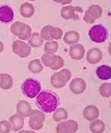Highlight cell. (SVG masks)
Instances as JSON below:
<instances>
[{
	"label": "cell",
	"mask_w": 111,
	"mask_h": 133,
	"mask_svg": "<svg viewBox=\"0 0 111 133\" xmlns=\"http://www.w3.org/2000/svg\"><path fill=\"white\" fill-rule=\"evenodd\" d=\"M63 35V31L57 27H51L50 31V38L51 40H59Z\"/></svg>",
	"instance_id": "cell-29"
},
{
	"label": "cell",
	"mask_w": 111,
	"mask_h": 133,
	"mask_svg": "<svg viewBox=\"0 0 111 133\" xmlns=\"http://www.w3.org/2000/svg\"><path fill=\"white\" fill-rule=\"evenodd\" d=\"M71 77V73L68 69H63L60 72H57L51 77V84L53 87L61 89L65 87Z\"/></svg>",
	"instance_id": "cell-3"
},
{
	"label": "cell",
	"mask_w": 111,
	"mask_h": 133,
	"mask_svg": "<svg viewBox=\"0 0 111 133\" xmlns=\"http://www.w3.org/2000/svg\"><path fill=\"white\" fill-rule=\"evenodd\" d=\"M3 75H4V74H0V88H1V87H2V84Z\"/></svg>",
	"instance_id": "cell-36"
},
{
	"label": "cell",
	"mask_w": 111,
	"mask_h": 133,
	"mask_svg": "<svg viewBox=\"0 0 111 133\" xmlns=\"http://www.w3.org/2000/svg\"><path fill=\"white\" fill-rule=\"evenodd\" d=\"M13 85V79L12 77L7 74H4L3 75V80H2V84L1 88L5 90H8L9 89H11Z\"/></svg>",
	"instance_id": "cell-27"
},
{
	"label": "cell",
	"mask_w": 111,
	"mask_h": 133,
	"mask_svg": "<svg viewBox=\"0 0 111 133\" xmlns=\"http://www.w3.org/2000/svg\"><path fill=\"white\" fill-rule=\"evenodd\" d=\"M89 37L95 43H103L107 39V29L102 25H96L89 30Z\"/></svg>",
	"instance_id": "cell-4"
},
{
	"label": "cell",
	"mask_w": 111,
	"mask_h": 133,
	"mask_svg": "<svg viewBox=\"0 0 111 133\" xmlns=\"http://www.w3.org/2000/svg\"><path fill=\"white\" fill-rule=\"evenodd\" d=\"M22 93L30 99H33L40 93L42 86L38 80L34 78H28L25 80L21 87Z\"/></svg>",
	"instance_id": "cell-2"
},
{
	"label": "cell",
	"mask_w": 111,
	"mask_h": 133,
	"mask_svg": "<svg viewBox=\"0 0 111 133\" xmlns=\"http://www.w3.org/2000/svg\"><path fill=\"white\" fill-rule=\"evenodd\" d=\"M103 57V54L98 48H94L88 51L87 54V61L89 64H96L99 63Z\"/></svg>",
	"instance_id": "cell-12"
},
{
	"label": "cell",
	"mask_w": 111,
	"mask_h": 133,
	"mask_svg": "<svg viewBox=\"0 0 111 133\" xmlns=\"http://www.w3.org/2000/svg\"><path fill=\"white\" fill-rule=\"evenodd\" d=\"M83 12V9L79 6H64L61 10V15L65 20H78L79 14Z\"/></svg>",
	"instance_id": "cell-7"
},
{
	"label": "cell",
	"mask_w": 111,
	"mask_h": 133,
	"mask_svg": "<svg viewBox=\"0 0 111 133\" xmlns=\"http://www.w3.org/2000/svg\"><path fill=\"white\" fill-rule=\"evenodd\" d=\"M56 2H59V3H61L63 5H65V4H68V3H71V1H55Z\"/></svg>",
	"instance_id": "cell-34"
},
{
	"label": "cell",
	"mask_w": 111,
	"mask_h": 133,
	"mask_svg": "<svg viewBox=\"0 0 111 133\" xmlns=\"http://www.w3.org/2000/svg\"><path fill=\"white\" fill-rule=\"evenodd\" d=\"M99 109L97 107L94 105H89L84 108L83 112V115L84 119H86L88 121H93L97 119L99 117Z\"/></svg>",
	"instance_id": "cell-14"
},
{
	"label": "cell",
	"mask_w": 111,
	"mask_h": 133,
	"mask_svg": "<svg viewBox=\"0 0 111 133\" xmlns=\"http://www.w3.org/2000/svg\"><path fill=\"white\" fill-rule=\"evenodd\" d=\"M68 117V112L64 108L56 109L53 114V119L55 122H61V120H65Z\"/></svg>",
	"instance_id": "cell-23"
},
{
	"label": "cell",
	"mask_w": 111,
	"mask_h": 133,
	"mask_svg": "<svg viewBox=\"0 0 111 133\" xmlns=\"http://www.w3.org/2000/svg\"><path fill=\"white\" fill-rule=\"evenodd\" d=\"M12 51L15 54L20 57L25 58L30 55L31 52V46L23 41H15L12 44Z\"/></svg>",
	"instance_id": "cell-8"
},
{
	"label": "cell",
	"mask_w": 111,
	"mask_h": 133,
	"mask_svg": "<svg viewBox=\"0 0 111 133\" xmlns=\"http://www.w3.org/2000/svg\"><path fill=\"white\" fill-rule=\"evenodd\" d=\"M4 50V44L2 41H0V53H2Z\"/></svg>",
	"instance_id": "cell-35"
},
{
	"label": "cell",
	"mask_w": 111,
	"mask_h": 133,
	"mask_svg": "<svg viewBox=\"0 0 111 133\" xmlns=\"http://www.w3.org/2000/svg\"><path fill=\"white\" fill-rule=\"evenodd\" d=\"M51 25H47V26H44L41 31V33H40V36L42 38V40L47 41H51V39L50 38V31H51Z\"/></svg>",
	"instance_id": "cell-30"
},
{
	"label": "cell",
	"mask_w": 111,
	"mask_h": 133,
	"mask_svg": "<svg viewBox=\"0 0 111 133\" xmlns=\"http://www.w3.org/2000/svg\"><path fill=\"white\" fill-rule=\"evenodd\" d=\"M64 65V59L61 57L57 55L55 58V61L54 62V64H52V66H51V69L53 70H57L58 69H60L61 66H63Z\"/></svg>",
	"instance_id": "cell-32"
},
{
	"label": "cell",
	"mask_w": 111,
	"mask_h": 133,
	"mask_svg": "<svg viewBox=\"0 0 111 133\" xmlns=\"http://www.w3.org/2000/svg\"><path fill=\"white\" fill-rule=\"evenodd\" d=\"M35 12L34 5L31 3L25 2L20 6V14L24 18H31Z\"/></svg>",
	"instance_id": "cell-20"
},
{
	"label": "cell",
	"mask_w": 111,
	"mask_h": 133,
	"mask_svg": "<svg viewBox=\"0 0 111 133\" xmlns=\"http://www.w3.org/2000/svg\"><path fill=\"white\" fill-rule=\"evenodd\" d=\"M27 26H28L27 24H25L22 22H15L10 27L11 33L15 36L20 38L24 34Z\"/></svg>",
	"instance_id": "cell-18"
},
{
	"label": "cell",
	"mask_w": 111,
	"mask_h": 133,
	"mask_svg": "<svg viewBox=\"0 0 111 133\" xmlns=\"http://www.w3.org/2000/svg\"><path fill=\"white\" fill-rule=\"evenodd\" d=\"M14 18V11L9 5H2L0 7V22L3 23H9Z\"/></svg>",
	"instance_id": "cell-11"
},
{
	"label": "cell",
	"mask_w": 111,
	"mask_h": 133,
	"mask_svg": "<svg viewBox=\"0 0 111 133\" xmlns=\"http://www.w3.org/2000/svg\"><path fill=\"white\" fill-rule=\"evenodd\" d=\"M69 54L72 59L75 61H80L84 57L85 49L83 45L80 44H77L72 45L70 48Z\"/></svg>",
	"instance_id": "cell-13"
},
{
	"label": "cell",
	"mask_w": 111,
	"mask_h": 133,
	"mask_svg": "<svg viewBox=\"0 0 111 133\" xmlns=\"http://www.w3.org/2000/svg\"><path fill=\"white\" fill-rule=\"evenodd\" d=\"M36 104L42 112L51 113L57 108L60 99L58 96L51 90H43L37 95Z\"/></svg>",
	"instance_id": "cell-1"
},
{
	"label": "cell",
	"mask_w": 111,
	"mask_h": 133,
	"mask_svg": "<svg viewBox=\"0 0 111 133\" xmlns=\"http://www.w3.org/2000/svg\"><path fill=\"white\" fill-rule=\"evenodd\" d=\"M9 122L12 125V129L14 132L20 131L24 126V117L19 114H15L9 118Z\"/></svg>",
	"instance_id": "cell-15"
},
{
	"label": "cell",
	"mask_w": 111,
	"mask_h": 133,
	"mask_svg": "<svg viewBox=\"0 0 111 133\" xmlns=\"http://www.w3.org/2000/svg\"><path fill=\"white\" fill-rule=\"evenodd\" d=\"M79 40H80V35L78 32L75 31H69L66 32L64 36V41L67 44H70V45L77 43Z\"/></svg>",
	"instance_id": "cell-19"
},
{
	"label": "cell",
	"mask_w": 111,
	"mask_h": 133,
	"mask_svg": "<svg viewBox=\"0 0 111 133\" xmlns=\"http://www.w3.org/2000/svg\"><path fill=\"white\" fill-rule=\"evenodd\" d=\"M17 113L23 117H28L31 111V107L30 103L25 100H21L17 103L16 106Z\"/></svg>",
	"instance_id": "cell-16"
},
{
	"label": "cell",
	"mask_w": 111,
	"mask_h": 133,
	"mask_svg": "<svg viewBox=\"0 0 111 133\" xmlns=\"http://www.w3.org/2000/svg\"><path fill=\"white\" fill-rule=\"evenodd\" d=\"M90 129L94 133H102L105 130V124L100 119H94L90 124Z\"/></svg>",
	"instance_id": "cell-21"
},
{
	"label": "cell",
	"mask_w": 111,
	"mask_h": 133,
	"mask_svg": "<svg viewBox=\"0 0 111 133\" xmlns=\"http://www.w3.org/2000/svg\"><path fill=\"white\" fill-rule=\"evenodd\" d=\"M29 71L32 74H38L43 70L44 66L41 64V61L39 59H35L29 62L28 65Z\"/></svg>",
	"instance_id": "cell-22"
},
{
	"label": "cell",
	"mask_w": 111,
	"mask_h": 133,
	"mask_svg": "<svg viewBox=\"0 0 111 133\" xmlns=\"http://www.w3.org/2000/svg\"><path fill=\"white\" fill-rule=\"evenodd\" d=\"M103 14L102 8L98 5H92L85 12L83 16V21L87 24H93L95 21L100 18Z\"/></svg>",
	"instance_id": "cell-6"
},
{
	"label": "cell",
	"mask_w": 111,
	"mask_h": 133,
	"mask_svg": "<svg viewBox=\"0 0 111 133\" xmlns=\"http://www.w3.org/2000/svg\"><path fill=\"white\" fill-rule=\"evenodd\" d=\"M31 37V27L28 25V26L26 28V29H25L24 34H23L20 38H20L22 41H27L29 40Z\"/></svg>",
	"instance_id": "cell-33"
},
{
	"label": "cell",
	"mask_w": 111,
	"mask_h": 133,
	"mask_svg": "<svg viewBox=\"0 0 111 133\" xmlns=\"http://www.w3.org/2000/svg\"><path fill=\"white\" fill-rule=\"evenodd\" d=\"M28 117V125L32 130L38 131L43 128L44 121L45 120V115L43 113L42 111L31 110Z\"/></svg>",
	"instance_id": "cell-5"
},
{
	"label": "cell",
	"mask_w": 111,
	"mask_h": 133,
	"mask_svg": "<svg viewBox=\"0 0 111 133\" xmlns=\"http://www.w3.org/2000/svg\"><path fill=\"white\" fill-rule=\"evenodd\" d=\"M28 44L32 48H38L43 44V40L38 32H34L31 34V37L28 40Z\"/></svg>",
	"instance_id": "cell-24"
},
{
	"label": "cell",
	"mask_w": 111,
	"mask_h": 133,
	"mask_svg": "<svg viewBox=\"0 0 111 133\" xmlns=\"http://www.w3.org/2000/svg\"><path fill=\"white\" fill-rule=\"evenodd\" d=\"M78 130V124L72 119L61 122L56 127V132L58 133H74Z\"/></svg>",
	"instance_id": "cell-9"
},
{
	"label": "cell",
	"mask_w": 111,
	"mask_h": 133,
	"mask_svg": "<svg viewBox=\"0 0 111 133\" xmlns=\"http://www.w3.org/2000/svg\"><path fill=\"white\" fill-rule=\"evenodd\" d=\"M100 94L106 98H108L111 96V84L110 83H102L99 88Z\"/></svg>",
	"instance_id": "cell-26"
},
{
	"label": "cell",
	"mask_w": 111,
	"mask_h": 133,
	"mask_svg": "<svg viewBox=\"0 0 111 133\" xmlns=\"http://www.w3.org/2000/svg\"><path fill=\"white\" fill-rule=\"evenodd\" d=\"M58 50V44L57 42L51 41H48L44 44V52L47 54H54Z\"/></svg>",
	"instance_id": "cell-25"
},
{
	"label": "cell",
	"mask_w": 111,
	"mask_h": 133,
	"mask_svg": "<svg viewBox=\"0 0 111 133\" xmlns=\"http://www.w3.org/2000/svg\"><path fill=\"white\" fill-rule=\"evenodd\" d=\"M96 74L99 79L103 80H107L110 79L111 69L108 65H101L98 66L96 70Z\"/></svg>",
	"instance_id": "cell-17"
},
{
	"label": "cell",
	"mask_w": 111,
	"mask_h": 133,
	"mask_svg": "<svg viewBox=\"0 0 111 133\" xmlns=\"http://www.w3.org/2000/svg\"><path fill=\"white\" fill-rule=\"evenodd\" d=\"M87 88V84L84 80L81 78H75L70 83V90L74 94H81Z\"/></svg>",
	"instance_id": "cell-10"
},
{
	"label": "cell",
	"mask_w": 111,
	"mask_h": 133,
	"mask_svg": "<svg viewBox=\"0 0 111 133\" xmlns=\"http://www.w3.org/2000/svg\"><path fill=\"white\" fill-rule=\"evenodd\" d=\"M57 55L55 54H43L42 56V61L45 66H48L51 68L52 64H54Z\"/></svg>",
	"instance_id": "cell-28"
},
{
	"label": "cell",
	"mask_w": 111,
	"mask_h": 133,
	"mask_svg": "<svg viewBox=\"0 0 111 133\" xmlns=\"http://www.w3.org/2000/svg\"><path fill=\"white\" fill-rule=\"evenodd\" d=\"M12 130V125L10 122L2 120L0 122V133H9Z\"/></svg>",
	"instance_id": "cell-31"
}]
</instances>
